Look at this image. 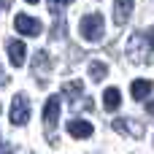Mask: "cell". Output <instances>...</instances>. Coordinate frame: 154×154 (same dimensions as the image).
Listing matches in <instances>:
<instances>
[{"label": "cell", "instance_id": "cell-1", "mask_svg": "<svg viewBox=\"0 0 154 154\" xmlns=\"http://www.w3.org/2000/svg\"><path fill=\"white\" fill-rule=\"evenodd\" d=\"M152 51H154V27L143 30V32L138 30V32L130 35V41H127V57L133 62H146Z\"/></svg>", "mask_w": 154, "mask_h": 154}, {"label": "cell", "instance_id": "cell-2", "mask_svg": "<svg viewBox=\"0 0 154 154\" xmlns=\"http://www.w3.org/2000/svg\"><path fill=\"white\" fill-rule=\"evenodd\" d=\"M81 35H84V41H89V43H95V41H100L103 38V32H106V24H103V16L100 14H87L84 19H81Z\"/></svg>", "mask_w": 154, "mask_h": 154}, {"label": "cell", "instance_id": "cell-3", "mask_svg": "<svg viewBox=\"0 0 154 154\" xmlns=\"http://www.w3.org/2000/svg\"><path fill=\"white\" fill-rule=\"evenodd\" d=\"M8 116H11V125H16V127L27 125V119H30V100H27L24 92H19V95L11 100V111H8Z\"/></svg>", "mask_w": 154, "mask_h": 154}, {"label": "cell", "instance_id": "cell-4", "mask_svg": "<svg viewBox=\"0 0 154 154\" xmlns=\"http://www.w3.org/2000/svg\"><path fill=\"white\" fill-rule=\"evenodd\" d=\"M14 27H16L19 35H32V38L41 35V30H43L41 22L32 19V16H27V14H16V16H14Z\"/></svg>", "mask_w": 154, "mask_h": 154}, {"label": "cell", "instance_id": "cell-5", "mask_svg": "<svg viewBox=\"0 0 154 154\" xmlns=\"http://www.w3.org/2000/svg\"><path fill=\"white\" fill-rule=\"evenodd\" d=\"M116 133H122V135H130V138H143V125L141 122H135V119H130V116H125V119H114V125H111Z\"/></svg>", "mask_w": 154, "mask_h": 154}, {"label": "cell", "instance_id": "cell-6", "mask_svg": "<svg viewBox=\"0 0 154 154\" xmlns=\"http://www.w3.org/2000/svg\"><path fill=\"white\" fill-rule=\"evenodd\" d=\"M133 8H135V0H116V5H114V22H116V27H125L130 22Z\"/></svg>", "mask_w": 154, "mask_h": 154}, {"label": "cell", "instance_id": "cell-7", "mask_svg": "<svg viewBox=\"0 0 154 154\" xmlns=\"http://www.w3.org/2000/svg\"><path fill=\"white\" fill-rule=\"evenodd\" d=\"M8 60H11V65L14 68H22L24 65V57H27V46L22 43V41H8Z\"/></svg>", "mask_w": 154, "mask_h": 154}, {"label": "cell", "instance_id": "cell-8", "mask_svg": "<svg viewBox=\"0 0 154 154\" xmlns=\"http://www.w3.org/2000/svg\"><path fill=\"white\" fill-rule=\"evenodd\" d=\"M57 119H60V97L51 95V97L46 100V106H43V125H46V127H54Z\"/></svg>", "mask_w": 154, "mask_h": 154}, {"label": "cell", "instance_id": "cell-9", "mask_svg": "<svg viewBox=\"0 0 154 154\" xmlns=\"http://www.w3.org/2000/svg\"><path fill=\"white\" fill-rule=\"evenodd\" d=\"M68 133H70L73 138H89V135L95 133V127H92L87 119H70V122H68Z\"/></svg>", "mask_w": 154, "mask_h": 154}, {"label": "cell", "instance_id": "cell-10", "mask_svg": "<svg viewBox=\"0 0 154 154\" xmlns=\"http://www.w3.org/2000/svg\"><path fill=\"white\" fill-rule=\"evenodd\" d=\"M154 89V81H149V79H135L133 81V87H130V92H133V97L135 100H143V97H149Z\"/></svg>", "mask_w": 154, "mask_h": 154}, {"label": "cell", "instance_id": "cell-11", "mask_svg": "<svg viewBox=\"0 0 154 154\" xmlns=\"http://www.w3.org/2000/svg\"><path fill=\"white\" fill-rule=\"evenodd\" d=\"M122 106V92L116 89V87H108L106 92H103V108L106 111H116Z\"/></svg>", "mask_w": 154, "mask_h": 154}, {"label": "cell", "instance_id": "cell-12", "mask_svg": "<svg viewBox=\"0 0 154 154\" xmlns=\"http://www.w3.org/2000/svg\"><path fill=\"white\" fill-rule=\"evenodd\" d=\"M62 95H65V97H68V100L76 106V97H81V95H84V84H81L79 79H76V81H65V87H62Z\"/></svg>", "mask_w": 154, "mask_h": 154}, {"label": "cell", "instance_id": "cell-13", "mask_svg": "<svg viewBox=\"0 0 154 154\" xmlns=\"http://www.w3.org/2000/svg\"><path fill=\"white\" fill-rule=\"evenodd\" d=\"M106 73H108V68H106V62H89V79L92 81H103L106 79Z\"/></svg>", "mask_w": 154, "mask_h": 154}, {"label": "cell", "instance_id": "cell-14", "mask_svg": "<svg viewBox=\"0 0 154 154\" xmlns=\"http://www.w3.org/2000/svg\"><path fill=\"white\" fill-rule=\"evenodd\" d=\"M32 65H35L38 70H46V68H49V54H46V51H38V54L32 57Z\"/></svg>", "mask_w": 154, "mask_h": 154}, {"label": "cell", "instance_id": "cell-15", "mask_svg": "<svg viewBox=\"0 0 154 154\" xmlns=\"http://www.w3.org/2000/svg\"><path fill=\"white\" fill-rule=\"evenodd\" d=\"M73 0H49V11L51 14H60V8H65V5H70Z\"/></svg>", "mask_w": 154, "mask_h": 154}, {"label": "cell", "instance_id": "cell-16", "mask_svg": "<svg viewBox=\"0 0 154 154\" xmlns=\"http://www.w3.org/2000/svg\"><path fill=\"white\" fill-rule=\"evenodd\" d=\"M0 154H14V149H11V143H3V146H0Z\"/></svg>", "mask_w": 154, "mask_h": 154}, {"label": "cell", "instance_id": "cell-17", "mask_svg": "<svg viewBox=\"0 0 154 154\" xmlns=\"http://www.w3.org/2000/svg\"><path fill=\"white\" fill-rule=\"evenodd\" d=\"M146 114H152V116H154V100H149V103H146Z\"/></svg>", "mask_w": 154, "mask_h": 154}, {"label": "cell", "instance_id": "cell-18", "mask_svg": "<svg viewBox=\"0 0 154 154\" xmlns=\"http://www.w3.org/2000/svg\"><path fill=\"white\" fill-rule=\"evenodd\" d=\"M3 84H5V73L0 70V87H3Z\"/></svg>", "mask_w": 154, "mask_h": 154}, {"label": "cell", "instance_id": "cell-19", "mask_svg": "<svg viewBox=\"0 0 154 154\" xmlns=\"http://www.w3.org/2000/svg\"><path fill=\"white\" fill-rule=\"evenodd\" d=\"M24 3H32V5H35V3H38V0H24Z\"/></svg>", "mask_w": 154, "mask_h": 154}]
</instances>
